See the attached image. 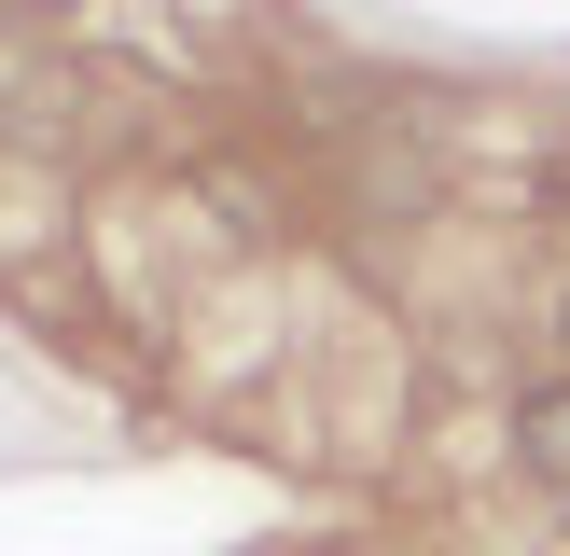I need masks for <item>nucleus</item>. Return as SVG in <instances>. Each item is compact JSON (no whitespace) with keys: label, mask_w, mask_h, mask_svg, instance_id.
<instances>
[{"label":"nucleus","mask_w":570,"mask_h":556,"mask_svg":"<svg viewBox=\"0 0 570 556\" xmlns=\"http://www.w3.org/2000/svg\"><path fill=\"white\" fill-rule=\"evenodd\" d=\"M515 473H529V487H570V376H543L515 404Z\"/></svg>","instance_id":"1"},{"label":"nucleus","mask_w":570,"mask_h":556,"mask_svg":"<svg viewBox=\"0 0 570 556\" xmlns=\"http://www.w3.org/2000/svg\"><path fill=\"white\" fill-rule=\"evenodd\" d=\"M557 348H570V306H557Z\"/></svg>","instance_id":"2"}]
</instances>
